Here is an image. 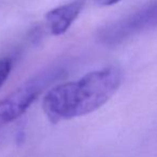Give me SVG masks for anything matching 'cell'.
Wrapping results in <instances>:
<instances>
[{
	"mask_svg": "<svg viewBox=\"0 0 157 157\" xmlns=\"http://www.w3.org/2000/svg\"><path fill=\"white\" fill-rule=\"evenodd\" d=\"M123 71L116 66L88 72L78 81L52 87L42 101V109L52 123L87 115L105 105L117 92Z\"/></svg>",
	"mask_w": 157,
	"mask_h": 157,
	"instance_id": "1",
	"label": "cell"
},
{
	"mask_svg": "<svg viewBox=\"0 0 157 157\" xmlns=\"http://www.w3.org/2000/svg\"><path fill=\"white\" fill-rule=\"evenodd\" d=\"M52 73L36 76L0 100V128L16 121L29 109L51 82Z\"/></svg>",
	"mask_w": 157,
	"mask_h": 157,
	"instance_id": "2",
	"label": "cell"
},
{
	"mask_svg": "<svg viewBox=\"0 0 157 157\" xmlns=\"http://www.w3.org/2000/svg\"><path fill=\"white\" fill-rule=\"evenodd\" d=\"M157 24V1L143 8L137 13L113 24L103 33L105 40H117Z\"/></svg>",
	"mask_w": 157,
	"mask_h": 157,
	"instance_id": "3",
	"label": "cell"
},
{
	"mask_svg": "<svg viewBox=\"0 0 157 157\" xmlns=\"http://www.w3.org/2000/svg\"><path fill=\"white\" fill-rule=\"evenodd\" d=\"M84 5V0H73L48 11L45 15V22L50 33L54 36L63 35L78 17Z\"/></svg>",
	"mask_w": 157,
	"mask_h": 157,
	"instance_id": "4",
	"label": "cell"
},
{
	"mask_svg": "<svg viewBox=\"0 0 157 157\" xmlns=\"http://www.w3.org/2000/svg\"><path fill=\"white\" fill-rule=\"evenodd\" d=\"M12 59L10 57H5L0 59V88L6 83L7 78H9L10 72L12 70Z\"/></svg>",
	"mask_w": 157,
	"mask_h": 157,
	"instance_id": "5",
	"label": "cell"
},
{
	"mask_svg": "<svg viewBox=\"0 0 157 157\" xmlns=\"http://www.w3.org/2000/svg\"><path fill=\"white\" fill-rule=\"evenodd\" d=\"M97 3L100 6H103V7H109V6H113L115 3L120 2L121 0H96Z\"/></svg>",
	"mask_w": 157,
	"mask_h": 157,
	"instance_id": "6",
	"label": "cell"
}]
</instances>
